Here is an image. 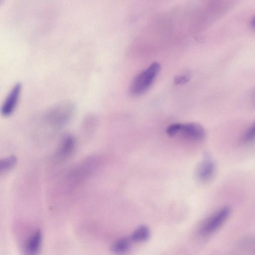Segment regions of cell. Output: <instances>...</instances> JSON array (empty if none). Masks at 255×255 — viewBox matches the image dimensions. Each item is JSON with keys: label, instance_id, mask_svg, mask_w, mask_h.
Here are the masks:
<instances>
[{"label": "cell", "instance_id": "6da1fadb", "mask_svg": "<svg viewBox=\"0 0 255 255\" xmlns=\"http://www.w3.org/2000/svg\"><path fill=\"white\" fill-rule=\"evenodd\" d=\"M75 111V105L69 101L61 102L52 107L47 113L45 119L53 128H59L65 125L71 119Z\"/></svg>", "mask_w": 255, "mask_h": 255}, {"label": "cell", "instance_id": "7a4b0ae2", "mask_svg": "<svg viewBox=\"0 0 255 255\" xmlns=\"http://www.w3.org/2000/svg\"><path fill=\"white\" fill-rule=\"evenodd\" d=\"M160 69V64L154 62L139 73L130 84V94L133 96H138L144 93L152 85Z\"/></svg>", "mask_w": 255, "mask_h": 255}, {"label": "cell", "instance_id": "3957f363", "mask_svg": "<svg viewBox=\"0 0 255 255\" xmlns=\"http://www.w3.org/2000/svg\"><path fill=\"white\" fill-rule=\"evenodd\" d=\"M231 213V209L225 206L212 215L203 224L201 229L203 235H210L218 230L226 222Z\"/></svg>", "mask_w": 255, "mask_h": 255}, {"label": "cell", "instance_id": "277c9868", "mask_svg": "<svg viewBox=\"0 0 255 255\" xmlns=\"http://www.w3.org/2000/svg\"><path fill=\"white\" fill-rule=\"evenodd\" d=\"M21 90L22 85L20 83L15 84L11 89L1 107L0 112L3 116H9L14 112L17 105Z\"/></svg>", "mask_w": 255, "mask_h": 255}, {"label": "cell", "instance_id": "5b68a950", "mask_svg": "<svg viewBox=\"0 0 255 255\" xmlns=\"http://www.w3.org/2000/svg\"><path fill=\"white\" fill-rule=\"evenodd\" d=\"M178 133H180L188 139L194 141H201L205 136V131L203 127L195 123L181 124Z\"/></svg>", "mask_w": 255, "mask_h": 255}, {"label": "cell", "instance_id": "8992f818", "mask_svg": "<svg viewBox=\"0 0 255 255\" xmlns=\"http://www.w3.org/2000/svg\"><path fill=\"white\" fill-rule=\"evenodd\" d=\"M215 171L214 161L210 156L206 155L197 168L196 176L200 180L206 181L213 177Z\"/></svg>", "mask_w": 255, "mask_h": 255}, {"label": "cell", "instance_id": "52a82bcc", "mask_svg": "<svg viewBox=\"0 0 255 255\" xmlns=\"http://www.w3.org/2000/svg\"><path fill=\"white\" fill-rule=\"evenodd\" d=\"M76 139L71 134L66 135L62 140L57 150V155L60 158H65L69 156L74 150Z\"/></svg>", "mask_w": 255, "mask_h": 255}, {"label": "cell", "instance_id": "ba28073f", "mask_svg": "<svg viewBox=\"0 0 255 255\" xmlns=\"http://www.w3.org/2000/svg\"><path fill=\"white\" fill-rule=\"evenodd\" d=\"M41 242V232L37 230L31 235L26 242L25 251L28 254H36L40 250Z\"/></svg>", "mask_w": 255, "mask_h": 255}, {"label": "cell", "instance_id": "9c48e42d", "mask_svg": "<svg viewBox=\"0 0 255 255\" xmlns=\"http://www.w3.org/2000/svg\"><path fill=\"white\" fill-rule=\"evenodd\" d=\"M150 235L148 228L145 226L138 227L131 234L130 240L133 242H142L147 240Z\"/></svg>", "mask_w": 255, "mask_h": 255}, {"label": "cell", "instance_id": "30bf717a", "mask_svg": "<svg viewBox=\"0 0 255 255\" xmlns=\"http://www.w3.org/2000/svg\"><path fill=\"white\" fill-rule=\"evenodd\" d=\"M131 240L127 238H123L118 240L112 246V251L118 254H122L127 252L130 248Z\"/></svg>", "mask_w": 255, "mask_h": 255}, {"label": "cell", "instance_id": "8fae6325", "mask_svg": "<svg viewBox=\"0 0 255 255\" xmlns=\"http://www.w3.org/2000/svg\"><path fill=\"white\" fill-rule=\"evenodd\" d=\"M238 249L241 251L255 252V237L246 238L243 239L238 244Z\"/></svg>", "mask_w": 255, "mask_h": 255}, {"label": "cell", "instance_id": "7c38bea8", "mask_svg": "<svg viewBox=\"0 0 255 255\" xmlns=\"http://www.w3.org/2000/svg\"><path fill=\"white\" fill-rule=\"evenodd\" d=\"M16 161V157L13 155L1 159L0 161V172H5L11 169L15 165Z\"/></svg>", "mask_w": 255, "mask_h": 255}, {"label": "cell", "instance_id": "4fadbf2b", "mask_svg": "<svg viewBox=\"0 0 255 255\" xmlns=\"http://www.w3.org/2000/svg\"><path fill=\"white\" fill-rule=\"evenodd\" d=\"M255 139V121L251 127L245 132L243 141L246 142H249Z\"/></svg>", "mask_w": 255, "mask_h": 255}, {"label": "cell", "instance_id": "5bb4252c", "mask_svg": "<svg viewBox=\"0 0 255 255\" xmlns=\"http://www.w3.org/2000/svg\"><path fill=\"white\" fill-rule=\"evenodd\" d=\"M181 124L175 123L169 126L166 129V132L169 136L176 135L180 129Z\"/></svg>", "mask_w": 255, "mask_h": 255}, {"label": "cell", "instance_id": "9a60e30c", "mask_svg": "<svg viewBox=\"0 0 255 255\" xmlns=\"http://www.w3.org/2000/svg\"><path fill=\"white\" fill-rule=\"evenodd\" d=\"M189 76L187 75H177L174 79V83L178 85L185 84L189 81Z\"/></svg>", "mask_w": 255, "mask_h": 255}, {"label": "cell", "instance_id": "2e32d148", "mask_svg": "<svg viewBox=\"0 0 255 255\" xmlns=\"http://www.w3.org/2000/svg\"><path fill=\"white\" fill-rule=\"evenodd\" d=\"M252 25L253 28H255V16L252 21Z\"/></svg>", "mask_w": 255, "mask_h": 255}, {"label": "cell", "instance_id": "e0dca14e", "mask_svg": "<svg viewBox=\"0 0 255 255\" xmlns=\"http://www.w3.org/2000/svg\"><path fill=\"white\" fill-rule=\"evenodd\" d=\"M253 99H254V101L255 102V92L254 93V95H253Z\"/></svg>", "mask_w": 255, "mask_h": 255}]
</instances>
